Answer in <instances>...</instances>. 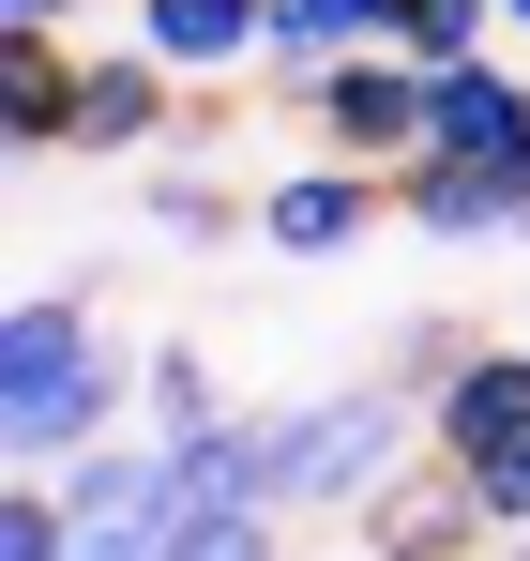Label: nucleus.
I'll use <instances>...</instances> for the list:
<instances>
[{
	"instance_id": "obj_21",
	"label": "nucleus",
	"mask_w": 530,
	"mask_h": 561,
	"mask_svg": "<svg viewBox=\"0 0 530 561\" xmlns=\"http://www.w3.org/2000/svg\"><path fill=\"white\" fill-rule=\"evenodd\" d=\"M61 15H77V0H0V31H61Z\"/></svg>"
},
{
	"instance_id": "obj_10",
	"label": "nucleus",
	"mask_w": 530,
	"mask_h": 561,
	"mask_svg": "<svg viewBox=\"0 0 530 561\" xmlns=\"http://www.w3.org/2000/svg\"><path fill=\"white\" fill-rule=\"evenodd\" d=\"M425 440H440L454 470H485V456H516L530 440V350H470V365L425 394Z\"/></svg>"
},
{
	"instance_id": "obj_13",
	"label": "nucleus",
	"mask_w": 530,
	"mask_h": 561,
	"mask_svg": "<svg viewBox=\"0 0 530 561\" xmlns=\"http://www.w3.org/2000/svg\"><path fill=\"white\" fill-rule=\"evenodd\" d=\"M394 15H410V0H273V77L319 92L349 46H394Z\"/></svg>"
},
{
	"instance_id": "obj_2",
	"label": "nucleus",
	"mask_w": 530,
	"mask_h": 561,
	"mask_svg": "<svg viewBox=\"0 0 530 561\" xmlns=\"http://www.w3.org/2000/svg\"><path fill=\"white\" fill-rule=\"evenodd\" d=\"M258 470H273V516H364L394 470H410V410L394 394H303L258 425Z\"/></svg>"
},
{
	"instance_id": "obj_7",
	"label": "nucleus",
	"mask_w": 530,
	"mask_h": 561,
	"mask_svg": "<svg viewBox=\"0 0 530 561\" xmlns=\"http://www.w3.org/2000/svg\"><path fill=\"white\" fill-rule=\"evenodd\" d=\"M394 213H410L425 243H516L530 228V152L516 168H485V152H410V168H394Z\"/></svg>"
},
{
	"instance_id": "obj_17",
	"label": "nucleus",
	"mask_w": 530,
	"mask_h": 561,
	"mask_svg": "<svg viewBox=\"0 0 530 561\" xmlns=\"http://www.w3.org/2000/svg\"><path fill=\"white\" fill-rule=\"evenodd\" d=\"M228 213H258V197H228L212 168H168V183H152V228H168V243H228Z\"/></svg>"
},
{
	"instance_id": "obj_5",
	"label": "nucleus",
	"mask_w": 530,
	"mask_h": 561,
	"mask_svg": "<svg viewBox=\"0 0 530 561\" xmlns=\"http://www.w3.org/2000/svg\"><path fill=\"white\" fill-rule=\"evenodd\" d=\"M394 213V168H349V152H303L288 183H258V243L273 259H349L364 228Z\"/></svg>"
},
{
	"instance_id": "obj_14",
	"label": "nucleus",
	"mask_w": 530,
	"mask_h": 561,
	"mask_svg": "<svg viewBox=\"0 0 530 561\" xmlns=\"http://www.w3.org/2000/svg\"><path fill=\"white\" fill-rule=\"evenodd\" d=\"M137 425H152V440H212V425H243V410H228V379H212V350H152V379H137Z\"/></svg>"
},
{
	"instance_id": "obj_16",
	"label": "nucleus",
	"mask_w": 530,
	"mask_h": 561,
	"mask_svg": "<svg viewBox=\"0 0 530 561\" xmlns=\"http://www.w3.org/2000/svg\"><path fill=\"white\" fill-rule=\"evenodd\" d=\"M394 46H410V61H485V46H500V0H410Z\"/></svg>"
},
{
	"instance_id": "obj_8",
	"label": "nucleus",
	"mask_w": 530,
	"mask_h": 561,
	"mask_svg": "<svg viewBox=\"0 0 530 561\" xmlns=\"http://www.w3.org/2000/svg\"><path fill=\"white\" fill-rule=\"evenodd\" d=\"M137 46L182 92H228L243 61H273V0H137Z\"/></svg>"
},
{
	"instance_id": "obj_22",
	"label": "nucleus",
	"mask_w": 530,
	"mask_h": 561,
	"mask_svg": "<svg viewBox=\"0 0 530 561\" xmlns=\"http://www.w3.org/2000/svg\"><path fill=\"white\" fill-rule=\"evenodd\" d=\"M500 31H516V46H530V0H500Z\"/></svg>"
},
{
	"instance_id": "obj_1",
	"label": "nucleus",
	"mask_w": 530,
	"mask_h": 561,
	"mask_svg": "<svg viewBox=\"0 0 530 561\" xmlns=\"http://www.w3.org/2000/svg\"><path fill=\"white\" fill-rule=\"evenodd\" d=\"M137 379H152V350H122L77 288H15V319H0V456L61 470L91 440H122L137 425Z\"/></svg>"
},
{
	"instance_id": "obj_18",
	"label": "nucleus",
	"mask_w": 530,
	"mask_h": 561,
	"mask_svg": "<svg viewBox=\"0 0 530 561\" xmlns=\"http://www.w3.org/2000/svg\"><path fill=\"white\" fill-rule=\"evenodd\" d=\"M273 531H288V516H182L168 561H273Z\"/></svg>"
},
{
	"instance_id": "obj_9",
	"label": "nucleus",
	"mask_w": 530,
	"mask_h": 561,
	"mask_svg": "<svg viewBox=\"0 0 530 561\" xmlns=\"http://www.w3.org/2000/svg\"><path fill=\"white\" fill-rule=\"evenodd\" d=\"M152 137H182V77L122 31V46H91V77H77V152H152Z\"/></svg>"
},
{
	"instance_id": "obj_11",
	"label": "nucleus",
	"mask_w": 530,
	"mask_h": 561,
	"mask_svg": "<svg viewBox=\"0 0 530 561\" xmlns=\"http://www.w3.org/2000/svg\"><path fill=\"white\" fill-rule=\"evenodd\" d=\"M77 77H91V46L0 31V152H77Z\"/></svg>"
},
{
	"instance_id": "obj_4",
	"label": "nucleus",
	"mask_w": 530,
	"mask_h": 561,
	"mask_svg": "<svg viewBox=\"0 0 530 561\" xmlns=\"http://www.w3.org/2000/svg\"><path fill=\"white\" fill-rule=\"evenodd\" d=\"M303 106H319V152H349V168H410V152L440 137V61H410V46H349Z\"/></svg>"
},
{
	"instance_id": "obj_19",
	"label": "nucleus",
	"mask_w": 530,
	"mask_h": 561,
	"mask_svg": "<svg viewBox=\"0 0 530 561\" xmlns=\"http://www.w3.org/2000/svg\"><path fill=\"white\" fill-rule=\"evenodd\" d=\"M470 485H485V531H530V440H516V456H485Z\"/></svg>"
},
{
	"instance_id": "obj_20",
	"label": "nucleus",
	"mask_w": 530,
	"mask_h": 561,
	"mask_svg": "<svg viewBox=\"0 0 530 561\" xmlns=\"http://www.w3.org/2000/svg\"><path fill=\"white\" fill-rule=\"evenodd\" d=\"M394 365H410V379H425V394H440V379L470 365V334H454V319H410V350H394Z\"/></svg>"
},
{
	"instance_id": "obj_3",
	"label": "nucleus",
	"mask_w": 530,
	"mask_h": 561,
	"mask_svg": "<svg viewBox=\"0 0 530 561\" xmlns=\"http://www.w3.org/2000/svg\"><path fill=\"white\" fill-rule=\"evenodd\" d=\"M61 501H77V561H168V531H182V470L152 425L61 456Z\"/></svg>"
},
{
	"instance_id": "obj_15",
	"label": "nucleus",
	"mask_w": 530,
	"mask_h": 561,
	"mask_svg": "<svg viewBox=\"0 0 530 561\" xmlns=\"http://www.w3.org/2000/svg\"><path fill=\"white\" fill-rule=\"evenodd\" d=\"M0 561H77V501H61V470H15V485H0Z\"/></svg>"
},
{
	"instance_id": "obj_12",
	"label": "nucleus",
	"mask_w": 530,
	"mask_h": 561,
	"mask_svg": "<svg viewBox=\"0 0 530 561\" xmlns=\"http://www.w3.org/2000/svg\"><path fill=\"white\" fill-rule=\"evenodd\" d=\"M425 152H485V168H516L530 152V77L485 46V61H440V137Z\"/></svg>"
},
{
	"instance_id": "obj_6",
	"label": "nucleus",
	"mask_w": 530,
	"mask_h": 561,
	"mask_svg": "<svg viewBox=\"0 0 530 561\" xmlns=\"http://www.w3.org/2000/svg\"><path fill=\"white\" fill-rule=\"evenodd\" d=\"M349 531H364V561H485V547H500V531H485V485H470L454 456L394 470V485L364 501Z\"/></svg>"
}]
</instances>
